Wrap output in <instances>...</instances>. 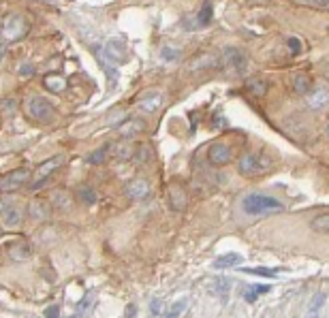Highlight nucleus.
<instances>
[{
	"mask_svg": "<svg viewBox=\"0 0 329 318\" xmlns=\"http://www.w3.org/2000/svg\"><path fill=\"white\" fill-rule=\"evenodd\" d=\"M49 212H51V207L47 201H43V199H34V201H30L28 205V214L32 220H47L49 218Z\"/></svg>",
	"mask_w": 329,
	"mask_h": 318,
	"instance_id": "2eb2a0df",
	"label": "nucleus"
},
{
	"mask_svg": "<svg viewBox=\"0 0 329 318\" xmlns=\"http://www.w3.org/2000/svg\"><path fill=\"white\" fill-rule=\"evenodd\" d=\"M135 316V305H129L126 307V318H133Z\"/></svg>",
	"mask_w": 329,
	"mask_h": 318,
	"instance_id": "a19ab883",
	"label": "nucleus"
},
{
	"mask_svg": "<svg viewBox=\"0 0 329 318\" xmlns=\"http://www.w3.org/2000/svg\"><path fill=\"white\" fill-rule=\"evenodd\" d=\"M325 133H327V137H329V124L325 126Z\"/></svg>",
	"mask_w": 329,
	"mask_h": 318,
	"instance_id": "79ce46f5",
	"label": "nucleus"
},
{
	"mask_svg": "<svg viewBox=\"0 0 329 318\" xmlns=\"http://www.w3.org/2000/svg\"><path fill=\"white\" fill-rule=\"evenodd\" d=\"M246 274H252V276H263V278H276L278 276V269H265V267H250V269H244Z\"/></svg>",
	"mask_w": 329,
	"mask_h": 318,
	"instance_id": "2f4dec72",
	"label": "nucleus"
},
{
	"mask_svg": "<svg viewBox=\"0 0 329 318\" xmlns=\"http://www.w3.org/2000/svg\"><path fill=\"white\" fill-rule=\"evenodd\" d=\"M71 318H79V316H71Z\"/></svg>",
	"mask_w": 329,
	"mask_h": 318,
	"instance_id": "37998d69",
	"label": "nucleus"
},
{
	"mask_svg": "<svg viewBox=\"0 0 329 318\" xmlns=\"http://www.w3.org/2000/svg\"><path fill=\"white\" fill-rule=\"evenodd\" d=\"M7 257L15 261V263H22V261H28L32 257V246L28 241L24 239H17V241H11L7 246Z\"/></svg>",
	"mask_w": 329,
	"mask_h": 318,
	"instance_id": "9d476101",
	"label": "nucleus"
},
{
	"mask_svg": "<svg viewBox=\"0 0 329 318\" xmlns=\"http://www.w3.org/2000/svg\"><path fill=\"white\" fill-rule=\"evenodd\" d=\"M105 56L107 60H112V62H120L126 58V43L122 39H109L107 45H105Z\"/></svg>",
	"mask_w": 329,
	"mask_h": 318,
	"instance_id": "9b49d317",
	"label": "nucleus"
},
{
	"mask_svg": "<svg viewBox=\"0 0 329 318\" xmlns=\"http://www.w3.org/2000/svg\"><path fill=\"white\" fill-rule=\"evenodd\" d=\"M293 90L297 94H308L310 92V79H308V75H304V73H297L295 75V79H293Z\"/></svg>",
	"mask_w": 329,
	"mask_h": 318,
	"instance_id": "bb28decb",
	"label": "nucleus"
},
{
	"mask_svg": "<svg viewBox=\"0 0 329 318\" xmlns=\"http://www.w3.org/2000/svg\"><path fill=\"white\" fill-rule=\"evenodd\" d=\"M150 310H152L154 316H160V312H162V301L160 299H154V301L150 303Z\"/></svg>",
	"mask_w": 329,
	"mask_h": 318,
	"instance_id": "4c0bfd02",
	"label": "nucleus"
},
{
	"mask_svg": "<svg viewBox=\"0 0 329 318\" xmlns=\"http://www.w3.org/2000/svg\"><path fill=\"white\" fill-rule=\"evenodd\" d=\"M124 195L129 197L131 201H145V199H150L152 188H150V184L143 177H135V179H131L129 184H126Z\"/></svg>",
	"mask_w": 329,
	"mask_h": 318,
	"instance_id": "423d86ee",
	"label": "nucleus"
},
{
	"mask_svg": "<svg viewBox=\"0 0 329 318\" xmlns=\"http://www.w3.org/2000/svg\"><path fill=\"white\" fill-rule=\"evenodd\" d=\"M214 17V7L212 3H203V7H201V11L197 15V28H203V26H207L209 22H212Z\"/></svg>",
	"mask_w": 329,
	"mask_h": 318,
	"instance_id": "412c9836",
	"label": "nucleus"
},
{
	"mask_svg": "<svg viewBox=\"0 0 329 318\" xmlns=\"http://www.w3.org/2000/svg\"><path fill=\"white\" fill-rule=\"evenodd\" d=\"M287 45H289V49H291V53H293V56H297V53L301 51V43H299L297 36H289Z\"/></svg>",
	"mask_w": 329,
	"mask_h": 318,
	"instance_id": "f704fd0d",
	"label": "nucleus"
},
{
	"mask_svg": "<svg viewBox=\"0 0 329 318\" xmlns=\"http://www.w3.org/2000/svg\"><path fill=\"white\" fill-rule=\"evenodd\" d=\"M109 148V156H114V158H120V160H129L131 156H135V148L131 143H126V141H116V143H109L107 145Z\"/></svg>",
	"mask_w": 329,
	"mask_h": 318,
	"instance_id": "f3484780",
	"label": "nucleus"
},
{
	"mask_svg": "<svg viewBox=\"0 0 329 318\" xmlns=\"http://www.w3.org/2000/svg\"><path fill=\"white\" fill-rule=\"evenodd\" d=\"M20 75H24V77L34 75V67H32V65H24V67L20 69Z\"/></svg>",
	"mask_w": 329,
	"mask_h": 318,
	"instance_id": "ea45409f",
	"label": "nucleus"
},
{
	"mask_svg": "<svg viewBox=\"0 0 329 318\" xmlns=\"http://www.w3.org/2000/svg\"><path fill=\"white\" fill-rule=\"evenodd\" d=\"M28 32V24L22 15L11 13L5 17V26H3V41L9 45L11 41H20L22 36Z\"/></svg>",
	"mask_w": 329,
	"mask_h": 318,
	"instance_id": "f03ea898",
	"label": "nucleus"
},
{
	"mask_svg": "<svg viewBox=\"0 0 329 318\" xmlns=\"http://www.w3.org/2000/svg\"><path fill=\"white\" fill-rule=\"evenodd\" d=\"M28 179H30V171H28V169H15V171H9V173L3 177V181H0V190H3L5 195L15 193V190H17V188H22Z\"/></svg>",
	"mask_w": 329,
	"mask_h": 318,
	"instance_id": "7ed1b4c3",
	"label": "nucleus"
},
{
	"mask_svg": "<svg viewBox=\"0 0 329 318\" xmlns=\"http://www.w3.org/2000/svg\"><path fill=\"white\" fill-rule=\"evenodd\" d=\"M231 156H233V152L229 148V143H225V141H214L207 150V160L212 162L214 167L227 165V162L231 160Z\"/></svg>",
	"mask_w": 329,
	"mask_h": 318,
	"instance_id": "0eeeda50",
	"label": "nucleus"
},
{
	"mask_svg": "<svg viewBox=\"0 0 329 318\" xmlns=\"http://www.w3.org/2000/svg\"><path fill=\"white\" fill-rule=\"evenodd\" d=\"M0 212H3V224L7 226V229H17V226H22L24 214H22V210L15 203H11V201H7V199H5V201L0 203Z\"/></svg>",
	"mask_w": 329,
	"mask_h": 318,
	"instance_id": "39448f33",
	"label": "nucleus"
},
{
	"mask_svg": "<svg viewBox=\"0 0 329 318\" xmlns=\"http://www.w3.org/2000/svg\"><path fill=\"white\" fill-rule=\"evenodd\" d=\"M162 105V94L160 92H152V94H148L145 98H141L139 103H137V107L139 109H143V111H156V109Z\"/></svg>",
	"mask_w": 329,
	"mask_h": 318,
	"instance_id": "aec40b11",
	"label": "nucleus"
},
{
	"mask_svg": "<svg viewBox=\"0 0 329 318\" xmlns=\"http://www.w3.org/2000/svg\"><path fill=\"white\" fill-rule=\"evenodd\" d=\"M71 205H73V201H71V195L67 193V190H56V193L51 195V207L53 210H58V212H69L71 210Z\"/></svg>",
	"mask_w": 329,
	"mask_h": 318,
	"instance_id": "a211bd4d",
	"label": "nucleus"
},
{
	"mask_svg": "<svg viewBox=\"0 0 329 318\" xmlns=\"http://www.w3.org/2000/svg\"><path fill=\"white\" fill-rule=\"evenodd\" d=\"M109 158V148L105 145V148H100V150H96V152H92L88 156V162H92V165H100V162H105Z\"/></svg>",
	"mask_w": 329,
	"mask_h": 318,
	"instance_id": "c756f323",
	"label": "nucleus"
},
{
	"mask_svg": "<svg viewBox=\"0 0 329 318\" xmlns=\"http://www.w3.org/2000/svg\"><path fill=\"white\" fill-rule=\"evenodd\" d=\"M169 205H171V210H176V212L186 210L188 207V190H186V186L178 184V181L169 186Z\"/></svg>",
	"mask_w": 329,
	"mask_h": 318,
	"instance_id": "1a4fd4ad",
	"label": "nucleus"
},
{
	"mask_svg": "<svg viewBox=\"0 0 329 318\" xmlns=\"http://www.w3.org/2000/svg\"><path fill=\"white\" fill-rule=\"evenodd\" d=\"M45 88H49L51 92H65L67 79L60 75H49V77H45Z\"/></svg>",
	"mask_w": 329,
	"mask_h": 318,
	"instance_id": "b1692460",
	"label": "nucleus"
},
{
	"mask_svg": "<svg viewBox=\"0 0 329 318\" xmlns=\"http://www.w3.org/2000/svg\"><path fill=\"white\" fill-rule=\"evenodd\" d=\"M160 58H162V62H180L182 51L176 49V47H164V49L160 51Z\"/></svg>",
	"mask_w": 329,
	"mask_h": 318,
	"instance_id": "7c9ffc66",
	"label": "nucleus"
},
{
	"mask_svg": "<svg viewBox=\"0 0 329 318\" xmlns=\"http://www.w3.org/2000/svg\"><path fill=\"white\" fill-rule=\"evenodd\" d=\"M242 263H244V259L240 257V254L229 252V254H223V257H218L214 261V269H231V267L242 265Z\"/></svg>",
	"mask_w": 329,
	"mask_h": 318,
	"instance_id": "6ab92c4d",
	"label": "nucleus"
},
{
	"mask_svg": "<svg viewBox=\"0 0 329 318\" xmlns=\"http://www.w3.org/2000/svg\"><path fill=\"white\" fill-rule=\"evenodd\" d=\"M237 171H240L242 175H254L259 173V156L257 154H244L237 160Z\"/></svg>",
	"mask_w": 329,
	"mask_h": 318,
	"instance_id": "f8f14e48",
	"label": "nucleus"
},
{
	"mask_svg": "<svg viewBox=\"0 0 329 318\" xmlns=\"http://www.w3.org/2000/svg\"><path fill=\"white\" fill-rule=\"evenodd\" d=\"M308 107L314 109V111H321V109L329 107V90L327 88H318L314 92L308 94Z\"/></svg>",
	"mask_w": 329,
	"mask_h": 318,
	"instance_id": "4468645a",
	"label": "nucleus"
},
{
	"mask_svg": "<svg viewBox=\"0 0 329 318\" xmlns=\"http://www.w3.org/2000/svg\"><path fill=\"white\" fill-rule=\"evenodd\" d=\"M223 65L229 69V71H235V73H242L246 69V53L240 51L237 47H227L223 51Z\"/></svg>",
	"mask_w": 329,
	"mask_h": 318,
	"instance_id": "6e6552de",
	"label": "nucleus"
},
{
	"mask_svg": "<svg viewBox=\"0 0 329 318\" xmlns=\"http://www.w3.org/2000/svg\"><path fill=\"white\" fill-rule=\"evenodd\" d=\"M145 129V122L141 117H129V120H124L122 124H118V133L122 135V137H133V135L141 133Z\"/></svg>",
	"mask_w": 329,
	"mask_h": 318,
	"instance_id": "dca6fc26",
	"label": "nucleus"
},
{
	"mask_svg": "<svg viewBox=\"0 0 329 318\" xmlns=\"http://www.w3.org/2000/svg\"><path fill=\"white\" fill-rule=\"evenodd\" d=\"M218 65V60L214 56H199L195 58V62L190 65V71H199V69H212Z\"/></svg>",
	"mask_w": 329,
	"mask_h": 318,
	"instance_id": "cd10ccee",
	"label": "nucleus"
},
{
	"mask_svg": "<svg viewBox=\"0 0 329 318\" xmlns=\"http://www.w3.org/2000/svg\"><path fill=\"white\" fill-rule=\"evenodd\" d=\"M45 318H60V307L58 305H51L45 310Z\"/></svg>",
	"mask_w": 329,
	"mask_h": 318,
	"instance_id": "58836bf2",
	"label": "nucleus"
},
{
	"mask_svg": "<svg viewBox=\"0 0 329 318\" xmlns=\"http://www.w3.org/2000/svg\"><path fill=\"white\" fill-rule=\"evenodd\" d=\"M244 212L250 216H265V214H276V212H285L278 199L267 197V195H248L244 199Z\"/></svg>",
	"mask_w": 329,
	"mask_h": 318,
	"instance_id": "f257e3e1",
	"label": "nucleus"
},
{
	"mask_svg": "<svg viewBox=\"0 0 329 318\" xmlns=\"http://www.w3.org/2000/svg\"><path fill=\"white\" fill-rule=\"evenodd\" d=\"M62 165H65V156H53V158H49V160L41 162V165L36 167L34 175H36V179H43V177H51V173H53V171H56V169H60Z\"/></svg>",
	"mask_w": 329,
	"mask_h": 318,
	"instance_id": "ddd939ff",
	"label": "nucleus"
},
{
	"mask_svg": "<svg viewBox=\"0 0 329 318\" xmlns=\"http://www.w3.org/2000/svg\"><path fill=\"white\" fill-rule=\"evenodd\" d=\"M137 160L143 162V165H145V162H150V160H152V152H150L148 148H145V145L137 148V150H135V162H137Z\"/></svg>",
	"mask_w": 329,
	"mask_h": 318,
	"instance_id": "473e14b6",
	"label": "nucleus"
},
{
	"mask_svg": "<svg viewBox=\"0 0 329 318\" xmlns=\"http://www.w3.org/2000/svg\"><path fill=\"white\" fill-rule=\"evenodd\" d=\"M184 307H186V301H184V299H182V301H176V303L171 305V310L167 312V316H164V318H180V314L184 312Z\"/></svg>",
	"mask_w": 329,
	"mask_h": 318,
	"instance_id": "72a5a7b5",
	"label": "nucleus"
},
{
	"mask_svg": "<svg viewBox=\"0 0 329 318\" xmlns=\"http://www.w3.org/2000/svg\"><path fill=\"white\" fill-rule=\"evenodd\" d=\"M216 293H218V295H223V297H227V293H229V280H227V278L218 280V284H216Z\"/></svg>",
	"mask_w": 329,
	"mask_h": 318,
	"instance_id": "e433bc0d",
	"label": "nucleus"
},
{
	"mask_svg": "<svg viewBox=\"0 0 329 318\" xmlns=\"http://www.w3.org/2000/svg\"><path fill=\"white\" fill-rule=\"evenodd\" d=\"M310 229L316 233H329V214H318L312 218L310 222Z\"/></svg>",
	"mask_w": 329,
	"mask_h": 318,
	"instance_id": "5701e85b",
	"label": "nucleus"
},
{
	"mask_svg": "<svg viewBox=\"0 0 329 318\" xmlns=\"http://www.w3.org/2000/svg\"><path fill=\"white\" fill-rule=\"evenodd\" d=\"M325 305V295L323 293H316L312 303L308 307V318H318V312H321V307Z\"/></svg>",
	"mask_w": 329,
	"mask_h": 318,
	"instance_id": "c85d7f7f",
	"label": "nucleus"
},
{
	"mask_svg": "<svg viewBox=\"0 0 329 318\" xmlns=\"http://www.w3.org/2000/svg\"><path fill=\"white\" fill-rule=\"evenodd\" d=\"M246 88H248V92L257 94V96H263L265 92H267V81L261 79V77H252L246 81Z\"/></svg>",
	"mask_w": 329,
	"mask_h": 318,
	"instance_id": "4be33fe9",
	"label": "nucleus"
},
{
	"mask_svg": "<svg viewBox=\"0 0 329 318\" xmlns=\"http://www.w3.org/2000/svg\"><path fill=\"white\" fill-rule=\"evenodd\" d=\"M77 199L84 205H94L96 203V193H94V188H90V186H79V190H77Z\"/></svg>",
	"mask_w": 329,
	"mask_h": 318,
	"instance_id": "a878e982",
	"label": "nucleus"
},
{
	"mask_svg": "<svg viewBox=\"0 0 329 318\" xmlns=\"http://www.w3.org/2000/svg\"><path fill=\"white\" fill-rule=\"evenodd\" d=\"M53 113V105L43 96H32L28 101V115L32 120H39V122H45L49 120Z\"/></svg>",
	"mask_w": 329,
	"mask_h": 318,
	"instance_id": "20e7f679",
	"label": "nucleus"
},
{
	"mask_svg": "<svg viewBox=\"0 0 329 318\" xmlns=\"http://www.w3.org/2000/svg\"><path fill=\"white\" fill-rule=\"evenodd\" d=\"M3 107H5V115H11L15 109H17V101H15V98H5Z\"/></svg>",
	"mask_w": 329,
	"mask_h": 318,
	"instance_id": "c9c22d12",
	"label": "nucleus"
},
{
	"mask_svg": "<svg viewBox=\"0 0 329 318\" xmlns=\"http://www.w3.org/2000/svg\"><path fill=\"white\" fill-rule=\"evenodd\" d=\"M269 290H271V286H267V284H257V286H250L248 290H246L244 297H246V301H248V303H254L261 295L269 293Z\"/></svg>",
	"mask_w": 329,
	"mask_h": 318,
	"instance_id": "393cba45",
	"label": "nucleus"
}]
</instances>
